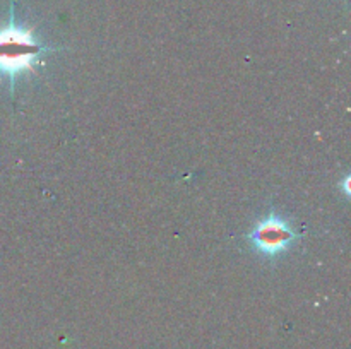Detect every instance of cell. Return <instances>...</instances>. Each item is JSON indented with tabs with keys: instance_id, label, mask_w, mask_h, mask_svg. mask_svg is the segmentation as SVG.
<instances>
[{
	"instance_id": "6da1fadb",
	"label": "cell",
	"mask_w": 351,
	"mask_h": 349,
	"mask_svg": "<svg viewBox=\"0 0 351 349\" xmlns=\"http://www.w3.org/2000/svg\"><path fill=\"white\" fill-rule=\"evenodd\" d=\"M51 51V47L36 40L33 31L21 27L10 7V19L0 27V75L9 79L10 91H14L16 79L24 72L33 70L41 55Z\"/></svg>"
},
{
	"instance_id": "7a4b0ae2",
	"label": "cell",
	"mask_w": 351,
	"mask_h": 349,
	"mask_svg": "<svg viewBox=\"0 0 351 349\" xmlns=\"http://www.w3.org/2000/svg\"><path fill=\"white\" fill-rule=\"evenodd\" d=\"M297 238V233L287 219L276 214H269L261 219L256 228L249 233V242L254 250L264 257H278L287 252Z\"/></svg>"
}]
</instances>
